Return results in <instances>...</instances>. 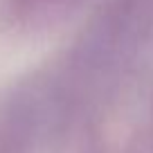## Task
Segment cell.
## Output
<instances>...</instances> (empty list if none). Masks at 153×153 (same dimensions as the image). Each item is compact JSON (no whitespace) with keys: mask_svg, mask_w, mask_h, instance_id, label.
<instances>
[{"mask_svg":"<svg viewBox=\"0 0 153 153\" xmlns=\"http://www.w3.org/2000/svg\"><path fill=\"white\" fill-rule=\"evenodd\" d=\"M32 5H41V7H61L65 2H72V0H29Z\"/></svg>","mask_w":153,"mask_h":153,"instance_id":"1","label":"cell"}]
</instances>
